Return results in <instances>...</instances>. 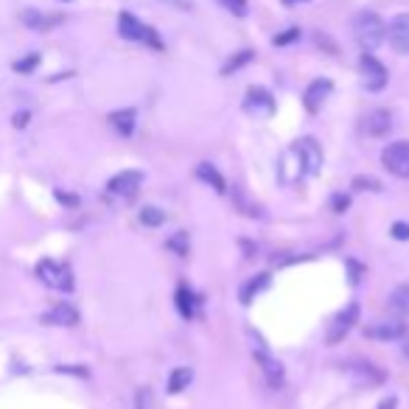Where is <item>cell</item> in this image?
I'll use <instances>...</instances> for the list:
<instances>
[{
    "label": "cell",
    "mask_w": 409,
    "mask_h": 409,
    "mask_svg": "<svg viewBox=\"0 0 409 409\" xmlns=\"http://www.w3.org/2000/svg\"><path fill=\"white\" fill-rule=\"evenodd\" d=\"M354 37H356V42L362 45V51L373 53V51L384 42L387 28H384V23H381V17H378L376 12H362V15H356V20H354Z\"/></svg>",
    "instance_id": "1"
},
{
    "label": "cell",
    "mask_w": 409,
    "mask_h": 409,
    "mask_svg": "<svg viewBox=\"0 0 409 409\" xmlns=\"http://www.w3.org/2000/svg\"><path fill=\"white\" fill-rule=\"evenodd\" d=\"M118 34H121L123 40H129V42H143V45H149V48H155V51L163 48L160 34H157L152 26L141 23L132 12H121V15H118Z\"/></svg>",
    "instance_id": "2"
},
{
    "label": "cell",
    "mask_w": 409,
    "mask_h": 409,
    "mask_svg": "<svg viewBox=\"0 0 409 409\" xmlns=\"http://www.w3.org/2000/svg\"><path fill=\"white\" fill-rule=\"evenodd\" d=\"M37 278L45 284V286H51V289H56V292H73V272H71V266H64V263H59V261H51V258H45V261H40L37 263Z\"/></svg>",
    "instance_id": "3"
},
{
    "label": "cell",
    "mask_w": 409,
    "mask_h": 409,
    "mask_svg": "<svg viewBox=\"0 0 409 409\" xmlns=\"http://www.w3.org/2000/svg\"><path fill=\"white\" fill-rule=\"evenodd\" d=\"M359 73H362V85H365V90H370V93H381L384 87H387V79H390V73H387V67L373 56V53H362V59H359Z\"/></svg>",
    "instance_id": "4"
},
{
    "label": "cell",
    "mask_w": 409,
    "mask_h": 409,
    "mask_svg": "<svg viewBox=\"0 0 409 409\" xmlns=\"http://www.w3.org/2000/svg\"><path fill=\"white\" fill-rule=\"evenodd\" d=\"M381 163L390 174L409 180V141H395L390 146H384L381 152Z\"/></svg>",
    "instance_id": "5"
},
{
    "label": "cell",
    "mask_w": 409,
    "mask_h": 409,
    "mask_svg": "<svg viewBox=\"0 0 409 409\" xmlns=\"http://www.w3.org/2000/svg\"><path fill=\"white\" fill-rule=\"evenodd\" d=\"M359 322V303H348L342 311H339L336 317H333V322H331V328H328V336H325V342L333 348V345H339L342 339L351 333V328Z\"/></svg>",
    "instance_id": "6"
},
{
    "label": "cell",
    "mask_w": 409,
    "mask_h": 409,
    "mask_svg": "<svg viewBox=\"0 0 409 409\" xmlns=\"http://www.w3.org/2000/svg\"><path fill=\"white\" fill-rule=\"evenodd\" d=\"M367 339H378V342H395V339L406 336V322L401 320H376L365 328Z\"/></svg>",
    "instance_id": "7"
},
{
    "label": "cell",
    "mask_w": 409,
    "mask_h": 409,
    "mask_svg": "<svg viewBox=\"0 0 409 409\" xmlns=\"http://www.w3.org/2000/svg\"><path fill=\"white\" fill-rule=\"evenodd\" d=\"M252 356H255L258 367L263 370V376H266V381H269L272 387H281V384H284V365L263 348V342L252 345Z\"/></svg>",
    "instance_id": "8"
},
{
    "label": "cell",
    "mask_w": 409,
    "mask_h": 409,
    "mask_svg": "<svg viewBox=\"0 0 409 409\" xmlns=\"http://www.w3.org/2000/svg\"><path fill=\"white\" fill-rule=\"evenodd\" d=\"M244 110L255 118H269L272 112H275V98H272V93L263 90V87H250L247 98H244Z\"/></svg>",
    "instance_id": "9"
},
{
    "label": "cell",
    "mask_w": 409,
    "mask_h": 409,
    "mask_svg": "<svg viewBox=\"0 0 409 409\" xmlns=\"http://www.w3.org/2000/svg\"><path fill=\"white\" fill-rule=\"evenodd\" d=\"M141 185H143V174H141V171H121V174H115V177L107 182V191H110L112 196L129 199V196L138 193Z\"/></svg>",
    "instance_id": "10"
},
{
    "label": "cell",
    "mask_w": 409,
    "mask_h": 409,
    "mask_svg": "<svg viewBox=\"0 0 409 409\" xmlns=\"http://www.w3.org/2000/svg\"><path fill=\"white\" fill-rule=\"evenodd\" d=\"M387 37H390V45H392L395 53H409V15L392 17Z\"/></svg>",
    "instance_id": "11"
},
{
    "label": "cell",
    "mask_w": 409,
    "mask_h": 409,
    "mask_svg": "<svg viewBox=\"0 0 409 409\" xmlns=\"http://www.w3.org/2000/svg\"><path fill=\"white\" fill-rule=\"evenodd\" d=\"M331 90H333L331 79H314V82L306 87V96H303L306 110H308V112H320L322 104H325V98L331 96Z\"/></svg>",
    "instance_id": "12"
},
{
    "label": "cell",
    "mask_w": 409,
    "mask_h": 409,
    "mask_svg": "<svg viewBox=\"0 0 409 409\" xmlns=\"http://www.w3.org/2000/svg\"><path fill=\"white\" fill-rule=\"evenodd\" d=\"M342 367L354 376V381H356L359 387H376V384L384 381V373H381L378 367L367 365V362H348V365H342Z\"/></svg>",
    "instance_id": "13"
},
{
    "label": "cell",
    "mask_w": 409,
    "mask_h": 409,
    "mask_svg": "<svg viewBox=\"0 0 409 409\" xmlns=\"http://www.w3.org/2000/svg\"><path fill=\"white\" fill-rule=\"evenodd\" d=\"M45 325H76L79 322V311L71 303H56L51 311L42 314Z\"/></svg>",
    "instance_id": "14"
},
{
    "label": "cell",
    "mask_w": 409,
    "mask_h": 409,
    "mask_svg": "<svg viewBox=\"0 0 409 409\" xmlns=\"http://www.w3.org/2000/svg\"><path fill=\"white\" fill-rule=\"evenodd\" d=\"M295 146H297V149H300V155H303L306 174H308V177H314V174L320 171V166H322V152H320L317 141H314V138H303V141H297Z\"/></svg>",
    "instance_id": "15"
},
{
    "label": "cell",
    "mask_w": 409,
    "mask_h": 409,
    "mask_svg": "<svg viewBox=\"0 0 409 409\" xmlns=\"http://www.w3.org/2000/svg\"><path fill=\"white\" fill-rule=\"evenodd\" d=\"M20 20H23V26L31 28V31H51L53 26L62 23L59 15H42V12H37V9H26V12L20 15Z\"/></svg>",
    "instance_id": "16"
},
{
    "label": "cell",
    "mask_w": 409,
    "mask_h": 409,
    "mask_svg": "<svg viewBox=\"0 0 409 409\" xmlns=\"http://www.w3.org/2000/svg\"><path fill=\"white\" fill-rule=\"evenodd\" d=\"M365 129H367V134H373V138H384V134L392 129V115L387 110H373L365 118Z\"/></svg>",
    "instance_id": "17"
},
{
    "label": "cell",
    "mask_w": 409,
    "mask_h": 409,
    "mask_svg": "<svg viewBox=\"0 0 409 409\" xmlns=\"http://www.w3.org/2000/svg\"><path fill=\"white\" fill-rule=\"evenodd\" d=\"M110 126L121 134V138H129V134L134 132V126H138V112L134 110H118L110 115Z\"/></svg>",
    "instance_id": "18"
},
{
    "label": "cell",
    "mask_w": 409,
    "mask_h": 409,
    "mask_svg": "<svg viewBox=\"0 0 409 409\" xmlns=\"http://www.w3.org/2000/svg\"><path fill=\"white\" fill-rule=\"evenodd\" d=\"M269 286V275H266V272H261V275H255V278H250L244 286H241V292H238V300L244 303V306H250L263 289Z\"/></svg>",
    "instance_id": "19"
},
{
    "label": "cell",
    "mask_w": 409,
    "mask_h": 409,
    "mask_svg": "<svg viewBox=\"0 0 409 409\" xmlns=\"http://www.w3.org/2000/svg\"><path fill=\"white\" fill-rule=\"evenodd\" d=\"M196 177L204 182V185H211L216 193H225L227 191V185H225V177L216 171V166H211V163H199L196 166Z\"/></svg>",
    "instance_id": "20"
},
{
    "label": "cell",
    "mask_w": 409,
    "mask_h": 409,
    "mask_svg": "<svg viewBox=\"0 0 409 409\" xmlns=\"http://www.w3.org/2000/svg\"><path fill=\"white\" fill-rule=\"evenodd\" d=\"M191 381H193V370L191 367H174L171 376H168V392L171 395H180L182 390H188Z\"/></svg>",
    "instance_id": "21"
},
{
    "label": "cell",
    "mask_w": 409,
    "mask_h": 409,
    "mask_svg": "<svg viewBox=\"0 0 409 409\" xmlns=\"http://www.w3.org/2000/svg\"><path fill=\"white\" fill-rule=\"evenodd\" d=\"M177 308H180V314H182L185 320H191V317L196 314V297H193V292H191L185 284L177 286Z\"/></svg>",
    "instance_id": "22"
},
{
    "label": "cell",
    "mask_w": 409,
    "mask_h": 409,
    "mask_svg": "<svg viewBox=\"0 0 409 409\" xmlns=\"http://www.w3.org/2000/svg\"><path fill=\"white\" fill-rule=\"evenodd\" d=\"M390 308L398 311V314H409V284L398 286V289L390 295Z\"/></svg>",
    "instance_id": "23"
},
{
    "label": "cell",
    "mask_w": 409,
    "mask_h": 409,
    "mask_svg": "<svg viewBox=\"0 0 409 409\" xmlns=\"http://www.w3.org/2000/svg\"><path fill=\"white\" fill-rule=\"evenodd\" d=\"M252 59H255V53H252V51H238V53H236V56H230V59H227V64L222 67V76H230V73L241 71V67H244V64H250Z\"/></svg>",
    "instance_id": "24"
},
{
    "label": "cell",
    "mask_w": 409,
    "mask_h": 409,
    "mask_svg": "<svg viewBox=\"0 0 409 409\" xmlns=\"http://www.w3.org/2000/svg\"><path fill=\"white\" fill-rule=\"evenodd\" d=\"M141 222H143L146 227H160V225L166 222V214H163L160 208H155V204H146V208L141 211Z\"/></svg>",
    "instance_id": "25"
},
{
    "label": "cell",
    "mask_w": 409,
    "mask_h": 409,
    "mask_svg": "<svg viewBox=\"0 0 409 409\" xmlns=\"http://www.w3.org/2000/svg\"><path fill=\"white\" fill-rule=\"evenodd\" d=\"M166 247H168L174 255L185 258V255H188V233H182V230H180V233H174V236L166 241Z\"/></svg>",
    "instance_id": "26"
},
{
    "label": "cell",
    "mask_w": 409,
    "mask_h": 409,
    "mask_svg": "<svg viewBox=\"0 0 409 409\" xmlns=\"http://www.w3.org/2000/svg\"><path fill=\"white\" fill-rule=\"evenodd\" d=\"M37 64H40V53H28V56L17 59L12 67H15V73H31V71H37Z\"/></svg>",
    "instance_id": "27"
},
{
    "label": "cell",
    "mask_w": 409,
    "mask_h": 409,
    "mask_svg": "<svg viewBox=\"0 0 409 409\" xmlns=\"http://www.w3.org/2000/svg\"><path fill=\"white\" fill-rule=\"evenodd\" d=\"M354 188L356 191H373V193H378L381 191V182L376 177H370V174H359V177H354Z\"/></svg>",
    "instance_id": "28"
},
{
    "label": "cell",
    "mask_w": 409,
    "mask_h": 409,
    "mask_svg": "<svg viewBox=\"0 0 409 409\" xmlns=\"http://www.w3.org/2000/svg\"><path fill=\"white\" fill-rule=\"evenodd\" d=\"M295 40H300V28H286V31L275 34V40H272V45H275V48H286V45H292Z\"/></svg>",
    "instance_id": "29"
},
{
    "label": "cell",
    "mask_w": 409,
    "mask_h": 409,
    "mask_svg": "<svg viewBox=\"0 0 409 409\" xmlns=\"http://www.w3.org/2000/svg\"><path fill=\"white\" fill-rule=\"evenodd\" d=\"M219 3L227 12H233L236 17H247V0H219Z\"/></svg>",
    "instance_id": "30"
},
{
    "label": "cell",
    "mask_w": 409,
    "mask_h": 409,
    "mask_svg": "<svg viewBox=\"0 0 409 409\" xmlns=\"http://www.w3.org/2000/svg\"><path fill=\"white\" fill-rule=\"evenodd\" d=\"M331 208H333V214H345V211L351 208V196H345V193H336V196L331 199Z\"/></svg>",
    "instance_id": "31"
},
{
    "label": "cell",
    "mask_w": 409,
    "mask_h": 409,
    "mask_svg": "<svg viewBox=\"0 0 409 409\" xmlns=\"http://www.w3.org/2000/svg\"><path fill=\"white\" fill-rule=\"evenodd\" d=\"M134 409H152V390H138V398H134Z\"/></svg>",
    "instance_id": "32"
},
{
    "label": "cell",
    "mask_w": 409,
    "mask_h": 409,
    "mask_svg": "<svg viewBox=\"0 0 409 409\" xmlns=\"http://www.w3.org/2000/svg\"><path fill=\"white\" fill-rule=\"evenodd\" d=\"M390 236H392V238H398V241H409V225L395 222V225L390 227Z\"/></svg>",
    "instance_id": "33"
},
{
    "label": "cell",
    "mask_w": 409,
    "mask_h": 409,
    "mask_svg": "<svg viewBox=\"0 0 409 409\" xmlns=\"http://www.w3.org/2000/svg\"><path fill=\"white\" fill-rule=\"evenodd\" d=\"M56 199H59L62 204H79V196H73V193H64V191H56Z\"/></svg>",
    "instance_id": "34"
},
{
    "label": "cell",
    "mask_w": 409,
    "mask_h": 409,
    "mask_svg": "<svg viewBox=\"0 0 409 409\" xmlns=\"http://www.w3.org/2000/svg\"><path fill=\"white\" fill-rule=\"evenodd\" d=\"M28 118H31V112H28V110H23V112H17V115L12 118V123H15L17 129H23V126L28 123Z\"/></svg>",
    "instance_id": "35"
},
{
    "label": "cell",
    "mask_w": 409,
    "mask_h": 409,
    "mask_svg": "<svg viewBox=\"0 0 409 409\" xmlns=\"http://www.w3.org/2000/svg\"><path fill=\"white\" fill-rule=\"evenodd\" d=\"M395 406H398V398H395V395H390V398H384L376 409H395Z\"/></svg>",
    "instance_id": "36"
},
{
    "label": "cell",
    "mask_w": 409,
    "mask_h": 409,
    "mask_svg": "<svg viewBox=\"0 0 409 409\" xmlns=\"http://www.w3.org/2000/svg\"><path fill=\"white\" fill-rule=\"evenodd\" d=\"M297 3H308V0H284V6H297Z\"/></svg>",
    "instance_id": "37"
},
{
    "label": "cell",
    "mask_w": 409,
    "mask_h": 409,
    "mask_svg": "<svg viewBox=\"0 0 409 409\" xmlns=\"http://www.w3.org/2000/svg\"><path fill=\"white\" fill-rule=\"evenodd\" d=\"M403 356H406V359H409V342H406V345H403Z\"/></svg>",
    "instance_id": "38"
},
{
    "label": "cell",
    "mask_w": 409,
    "mask_h": 409,
    "mask_svg": "<svg viewBox=\"0 0 409 409\" xmlns=\"http://www.w3.org/2000/svg\"><path fill=\"white\" fill-rule=\"evenodd\" d=\"M64 3H67V0H64Z\"/></svg>",
    "instance_id": "39"
}]
</instances>
